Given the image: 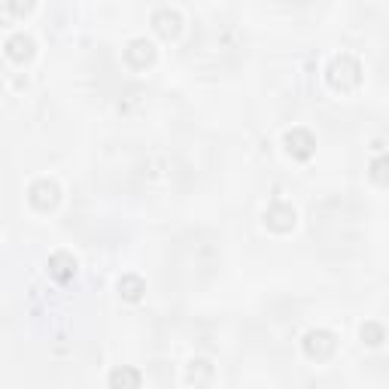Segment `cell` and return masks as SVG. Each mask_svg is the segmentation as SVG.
I'll list each match as a JSON object with an SVG mask.
<instances>
[{"label":"cell","mask_w":389,"mask_h":389,"mask_svg":"<svg viewBox=\"0 0 389 389\" xmlns=\"http://www.w3.org/2000/svg\"><path fill=\"white\" fill-rule=\"evenodd\" d=\"M359 80H362V70H359V64L350 58V55H341V58L331 61V67H329V82H331L335 89L350 91V89L359 86Z\"/></svg>","instance_id":"cell-1"},{"label":"cell","mask_w":389,"mask_h":389,"mask_svg":"<svg viewBox=\"0 0 389 389\" xmlns=\"http://www.w3.org/2000/svg\"><path fill=\"white\" fill-rule=\"evenodd\" d=\"M304 353L310 359H329L335 353V335L331 331H310L304 338Z\"/></svg>","instance_id":"cell-2"},{"label":"cell","mask_w":389,"mask_h":389,"mask_svg":"<svg viewBox=\"0 0 389 389\" xmlns=\"http://www.w3.org/2000/svg\"><path fill=\"white\" fill-rule=\"evenodd\" d=\"M31 204L37 210H52L58 204V186L52 180H40L31 186Z\"/></svg>","instance_id":"cell-3"},{"label":"cell","mask_w":389,"mask_h":389,"mask_svg":"<svg viewBox=\"0 0 389 389\" xmlns=\"http://www.w3.org/2000/svg\"><path fill=\"white\" fill-rule=\"evenodd\" d=\"M314 137H310L307 131H301V128H295V131H289L286 134V150H289V155H292V158H310V155H314Z\"/></svg>","instance_id":"cell-4"},{"label":"cell","mask_w":389,"mask_h":389,"mask_svg":"<svg viewBox=\"0 0 389 389\" xmlns=\"http://www.w3.org/2000/svg\"><path fill=\"white\" fill-rule=\"evenodd\" d=\"M180 16H176L174 10H158L152 16V27L158 31V37H165V40H174L176 34H180Z\"/></svg>","instance_id":"cell-5"},{"label":"cell","mask_w":389,"mask_h":389,"mask_svg":"<svg viewBox=\"0 0 389 389\" xmlns=\"http://www.w3.org/2000/svg\"><path fill=\"white\" fill-rule=\"evenodd\" d=\"M49 274L58 283H70L76 274V259L67 256V252H55V256L49 259Z\"/></svg>","instance_id":"cell-6"},{"label":"cell","mask_w":389,"mask_h":389,"mask_svg":"<svg viewBox=\"0 0 389 389\" xmlns=\"http://www.w3.org/2000/svg\"><path fill=\"white\" fill-rule=\"evenodd\" d=\"M265 219H268V225H271L274 231H292V225H295V210L286 207V204H274V207L265 213Z\"/></svg>","instance_id":"cell-7"},{"label":"cell","mask_w":389,"mask_h":389,"mask_svg":"<svg viewBox=\"0 0 389 389\" xmlns=\"http://www.w3.org/2000/svg\"><path fill=\"white\" fill-rule=\"evenodd\" d=\"M125 58H128V64H134V67H146L155 58V46L150 43V40H131Z\"/></svg>","instance_id":"cell-8"},{"label":"cell","mask_w":389,"mask_h":389,"mask_svg":"<svg viewBox=\"0 0 389 389\" xmlns=\"http://www.w3.org/2000/svg\"><path fill=\"white\" fill-rule=\"evenodd\" d=\"M6 52H10L12 61H27L34 55V40L25 37V34H16V37L6 43Z\"/></svg>","instance_id":"cell-9"},{"label":"cell","mask_w":389,"mask_h":389,"mask_svg":"<svg viewBox=\"0 0 389 389\" xmlns=\"http://www.w3.org/2000/svg\"><path fill=\"white\" fill-rule=\"evenodd\" d=\"M143 384V377H140L134 368H116V371L110 374V386H140Z\"/></svg>","instance_id":"cell-10"},{"label":"cell","mask_w":389,"mask_h":389,"mask_svg":"<svg viewBox=\"0 0 389 389\" xmlns=\"http://www.w3.org/2000/svg\"><path fill=\"white\" fill-rule=\"evenodd\" d=\"M119 292H122V298H128V301H137L140 295H143V280L140 277H122L119 280Z\"/></svg>","instance_id":"cell-11"},{"label":"cell","mask_w":389,"mask_h":389,"mask_svg":"<svg viewBox=\"0 0 389 389\" xmlns=\"http://www.w3.org/2000/svg\"><path fill=\"white\" fill-rule=\"evenodd\" d=\"M186 377H189V384H204V380H210V365L204 359H198V362H192Z\"/></svg>","instance_id":"cell-12"},{"label":"cell","mask_w":389,"mask_h":389,"mask_svg":"<svg viewBox=\"0 0 389 389\" xmlns=\"http://www.w3.org/2000/svg\"><path fill=\"white\" fill-rule=\"evenodd\" d=\"M362 341L371 344V346L384 344V329H380L377 322H365V325H362Z\"/></svg>","instance_id":"cell-13"},{"label":"cell","mask_w":389,"mask_h":389,"mask_svg":"<svg viewBox=\"0 0 389 389\" xmlns=\"http://www.w3.org/2000/svg\"><path fill=\"white\" fill-rule=\"evenodd\" d=\"M31 6H34V0H10V10H12V16H27L31 12Z\"/></svg>","instance_id":"cell-14"},{"label":"cell","mask_w":389,"mask_h":389,"mask_svg":"<svg viewBox=\"0 0 389 389\" xmlns=\"http://www.w3.org/2000/svg\"><path fill=\"white\" fill-rule=\"evenodd\" d=\"M384 167H386V161H384V158H377V161H374V180H377L380 186H384V182H386V174H384Z\"/></svg>","instance_id":"cell-15"}]
</instances>
